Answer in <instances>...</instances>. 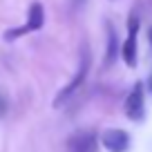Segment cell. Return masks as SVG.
Wrapping results in <instances>:
<instances>
[{
    "mask_svg": "<svg viewBox=\"0 0 152 152\" xmlns=\"http://www.w3.org/2000/svg\"><path fill=\"white\" fill-rule=\"evenodd\" d=\"M90 52L87 49H83L81 52V63H78V69H76V74L72 76V81L67 83L65 87H63L61 92H58L56 96H54V107H61V105H65L67 101L74 96V92L78 90V87L85 83V78H87V74H90Z\"/></svg>",
    "mask_w": 152,
    "mask_h": 152,
    "instance_id": "1",
    "label": "cell"
},
{
    "mask_svg": "<svg viewBox=\"0 0 152 152\" xmlns=\"http://www.w3.org/2000/svg\"><path fill=\"white\" fill-rule=\"evenodd\" d=\"M45 25V9L40 2H31L29 5V11H27V23L23 27H14L9 31H5V40H16V38L25 36V34H31V31H38V29Z\"/></svg>",
    "mask_w": 152,
    "mask_h": 152,
    "instance_id": "2",
    "label": "cell"
},
{
    "mask_svg": "<svg viewBox=\"0 0 152 152\" xmlns=\"http://www.w3.org/2000/svg\"><path fill=\"white\" fill-rule=\"evenodd\" d=\"M123 112L130 121H143L145 116V90H143V83H134V87L130 90L128 99L123 103Z\"/></svg>",
    "mask_w": 152,
    "mask_h": 152,
    "instance_id": "3",
    "label": "cell"
},
{
    "mask_svg": "<svg viewBox=\"0 0 152 152\" xmlns=\"http://www.w3.org/2000/svg\"><path fill=\"white\" fill-rule=\"evenodd\" d=\"M137 36H139V16L132 14L128 20V38L121 45V58L128 67H137Z\"/></svg>",
    "mask_w": 152,
    "mask_h": 152,
    "instance_id": "4",
    "label": "cell"
},
{
    "mask_svg": "<svg viewBox=\"0 0 152 152\" xmlns=\"http://www.w3.org/2000/svg\"><path fill=\"white\" fill-rule=\"evenodd\" d=\"M101 143L107 152H128L130 134L121 128H107L101 132Z\"/></svg>",
    "mask_w": 152,
    "mask_h": 152,
    "instance_id": "5",
    "label": "cell"
},
{
    "mask_svg": "<svg viewBox=\"0 0 152 152\" xmlns=\"http://www.w3.org/2000/svg\"><path fill=\"white\" fill-rule=\"evenodd\" d=\"M67 150L69 152H96L99 150V139L90 130H78L67 139Z\"/></svg>",
    "mask_w": 152,
    "mask_h": 152,
    "instance_id": "6",
    "label": "cell"
},
{
    "mask_svg": "<svg viewBox=\"0 0 152 152\" xmlns=\"http://www.w3.org/2000/svg\"><path fill=\"white\" fill-rule=\"evenodd\" d=\"M119 56V38H116V31H114L112 23H107V52H105V65H112Z\"/></svg>",
    "mask_w": 152,
    "mask_h": 152,
    "instance_id": "7",
    "label": "cell"
},
{
    "mask_svg": "<svg viewBox=\"0 0 152 152\" xmlns=\"http://www.w3.org/2000/svg\"><path fill=\"white\" fill-rule=\"evenodd\" d=\"M0 112H5V101L0 99Z\"/></svg>",
    "mask_w": 152,
    "mask_h": 152,
    "instance_id": "8",
    "label": "cell"
},
{
    "mask_svg": "<svg viewBox=\"0 0 152 152\" xmlns=\"http://www.w3.org/2000/svg\"><path fill=\"white\" fill-rule=\"evenodd\" d=\"M150 43H152V29H150Z\"/></svg>",
    "mask_w": 152,
    "mask_h": 152,
    "instance_id": "9",
    "label": "cell"
},
{
    "mask_svg": "<svg viewBox=\"0 0 152 152\" xmlns=\"http://www.w3.org/2000/svg\"><path fill=\"white\" fill-rule=\"evenodd\" d=\"M150 87H152V78H150Z\"/></svg>",
    "mask_w": 152,
    "mask_h": 152,
    "instance_id": "10",
    "label": "cell"
}]
</instances>
